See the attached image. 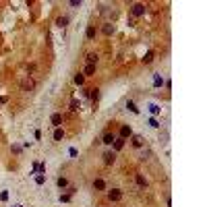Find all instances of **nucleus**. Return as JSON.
Instances as JSON below:
<instances>
[{
  "label": "nucleus",
  "instance_id": "nucleus-1",
  "mask_svg": "<svg viewBox=\"0 0 207 207\" xmlns=\"http://www.w3.org/2000/svg\"><path fill=\"white\" fill-rule=\"evenodd\" d=\"M106 197H108V201H112V203H118V201L122 199V191H120V188H112V191L106 193Z\"/></svg>",
  "mask_w": 207,
  "mask_h": 207
},
{
  "label": "nucleus",
  "instance_id": "nucleus-2",
  "mask_svg": "<svg viewBox=\"0 0 207 207\" xmlns=\"http://www.w3.org/2000/svg\"><path fill=\"white\" fill-rule=\"evenodd\" d=\"M131 13H133V17H143V15H145V4H141V2L133 4V6H131Z\"/></svg>",
  "mask_w": 207,
  "mask_h": 207
},
{
  "label": "nucleus",
  "instance_id": "nucleus-3",
  "mask_svg": "<svg viewBox=\"0 0 207 207\" xmlns=\"http://www.w3.org/2000/svg\"><path fill=\"white\" fill-rule=\"evenodd\" d=\"M35 87V83H33V79H31V77H25V79H23V81H21V89L23 91H31Z\"/></svg>",
  "mask_w": 207,
  "mask_h": 207
},
{
  "label": "nucleus",
  "instance_id": "nucleus-4",
  "mask_svg": "<svg viewBox=\"0 0 207 207\" xmlns=\"http://www.w3.org/2000/svg\"><path fill=\"white\" fill-rule=\"evenodd\" d=\"M114 141H116V135H114L112 131H106V133H104V137H102V143L104 145H112Z\"/></svg>",
  "mask_w": 207,
  "mask_h": 207
},
{
  "label": "nucleus",
  "instance_id": "nucleus-5",
  "mask_svg": "<svg viewBox=\"0 0 207 207\" xmlns=\"http://www.w3.org/2000/svg\"><path fill=\"white\" fill-rule=\"evenodd\" d=\"M102 158H104V164L110 166V164H114V162H116V153H114V151H106Z\"/></svg>",
  "mask_w": 207,
  "mask_h": 207
},
{
  "label": "nucleus",
  "instance_id": "nucleus-6",
  "mask_svg": "<svg viewBox=\"0 0 207 207\" xmlns=\"http://www.w3.org/2000/svg\"><path fill=\"white\" fill-rule=\"evenodd\" d=\"M95 35H97V29H95V25H87V29H85V37L87 40H95Z\"/></svg>",
  "mask_w": 207,
  "mask_h": 207
},
{
  "label": "nucleus",
  "instance_id": "nucleus-7",
  "mask_svg": "<svg viewBox=\"0 0 207 207\" xmlns=\"http://www.w3.org/2000/svg\"><path fill=\"white\" fill-rule=\"evenodd\" d=\"M131 135H133L131 126H129V124H122V126H120V139H124V141H126Z\"/></svg>",
  "mask_w": 207,
  "mask_h": 207
},
{
  "label": "nucleus",
  "instance_id": "nucleus-8",
  "mask_svg": "<svg viewBox=\"0 0 207 207\" xmlns=\"http://www.w3.org/2000/svg\"><path fill=\"white\" fill-rule=\"evenodd\" d=\"M85 95L89 97L91 102H97V99H99V89H97V87H95V89H87V91H85Z\"/></svg>",
  "mask_w": 207,
  "mask_h": 207
},
{
  "label": "nucleus",
  "instance_id": "nucleus-9",
  "mask_svg": "<svg viewBox=\"0 0 207 207\" xmlns=\"http://www.w3.org/2000/svg\"><path fill=\"white\" fill-rule=\"evenodd\" d=\"M50 122H52V126H56V129H60V124H62V114H52V118H50Z\"/></svg>",
  "mask_w": 207,
  "mask_h": 207
},
{
  "label": "nucleus",
  "instance_id": "nucleus-10",
  "mask_svg": "<svg viewBox=\"0 0 207 207\" xmlns=\"http://www.w3.org/2000/svg\"><path fill=\"white\" fill-rule=\"evenodd\" d=\"M135 182H137L139 188H147V180H145L143 174H135Z\"/></svg>",
  "mask_w": 207,
  "mask_h": 207
},
{
  "label": "nucleus",
  "instance_id": "nucleus-11",
  "mask_svg": "<svg viewBox=\"0 0 207 207\" xmlns=\"http://www.w3.org/2000/svg\"><path fill=\"white\" fill-rule=\"evenodd\" d=\"M93 191H106V180L104 178H95L93 180Z\"/></svg>",
  "mask_w": 207,
  "mask_h": 207
},
{
  "label": "nucleus",
  "instance_id": "nucleus-12",
  "mask_svg": "<svg viewBox=\"0 0 207 207\" xmlns=\"http://www.w3.org/2000/svg\"><path fill=\"white\" fill-rule=\"evenodd\" d=\"M85 60H87V64H95V66H97V60H99V56H97L95 52H89V54L85 56Z\"/></svg>",
  "mask_w": 207,
  "mask_h": 207
},
{
  "label": "nucleus",
  "instance_id": "nucleus-13",
  "mask_svg": "<svg viewBox=\"0 0 207 207\" xmlns=\"http://www.w3.org/2000/svg\"><path fill=\"white\" fill-rule=\"evenodd\" d=\"M131 143H133V147H143V137L141 135H131Z\"/></svg>",
  "mask_w": 207,
  "mask_h": 207
},
{
  "label": "nucleus",
  "instance_id": "nucleus-14",
  "mask_svg": "<svg viewBox=\"0 0 207 207\" xmlns=\"http://www.w3.org/2000/svg\"><path fill=\"white\" fill-rule=\"evenodd\" d=\"M102 31H104V35H112L114 33V25H112V23H104Z\"/></svg>",
  "mask_w": 207,
  "mask_h": 207
},
{
  "label": "nucleus",
  "instance_id": "nucleus-15",
  "mask_svg": "<svg viewBox=\"0 0 207 207\" xmlns=\"http://www.w3.org/2000/svg\"><path fill=\"white\" fill-rule=\"evenodd\" d=\"M93 73H95V64H85V73H83V75H85V77H91Z\"/></svg>",
  "mask_w": 207,
  "mask_h": 207
},
{
  "label": "nucleus",
  "instance_id": "nucleus-16",
  "mask_svg": "<svg viewBox=\"0 0 207 207\" xmlns=\"http://www.w3.org/2000/svg\"><path fill=\"white\" fill-rule=\"evenodd\" d=\"M112 145H114V151H120V149L124 147V139H120V137H118V139H116V141H114Z\"/></svg>",
  "mask_w": 207,
  "mask_h": 207
},
{
  "label": "nucleus",
  "instance_id": "nucleus-17",
  "mask_svg": "<svg viewBox=\"0 0 207 207\" xmlns=\"http://www.w3.org/2000/svg\"><path fill=\"white\" fill-rule=\"evenodd\" d=\"M56 25H58V27H66V25H69V17H58V19H56Z\"/></svg>",
  "mask_w": 207,
  "mask_h": 207
},
{
  "label": "nucleus",
  "instance_id": "nucleus-18",
  "mask_svg": "<svg viewBox=\"0 0 207 207\" xmlns=\"http://www.w3.org/2000/svg\"><path fill=\"white\" fill-rule=\"evenodd\" d=\"M62 139H64V131H62V129H56L54 131V141H62Z\"/></svg>",
  "mask_w": 207,
  "mask_h": 207
},
{
  "label": "nucleus",
  "instance_id": "nucleus-19",
  "mask_svg": "<svg viewBox=\"0 0 207 207\" xmlns=\"http://www.w3.org/2000/svg\"><path fill=\"white\" fill-rule=\"evenodd\" d=\"M56 184H58V186H60V188H66V186H69V180H66V178H64V176H60V178H58V180H56Z\"/></svg>",
  "mask_w": 207,
  "mask_h": 207
},
{
  "label": "nucleus",
  "instance_id": "nucleus-20",
  "mask_svg": "<svg viewBox=\"0 0 207 207\" xmlns=\"http://www.w3.org/2000/svg\"><path fill=\"white\" fill-rule=\"evenodd\" d=\"M75 83L77 85H83V83H85V75H83V73H77L75 75Z\"/></svg>",
  "mask_w": 207,
  "mask_h": 207
},
{
  "label": "nucleus",
  "instance_id": "nucleus-21",
  "mask_svg": "<svg viewBox=\"0 0 207 207\" xmlns=\"http://www.w3.org/2000/svg\"><path fill=\"white\" fill-rule=\"evenodd\" d=\"M126 108H129V110H131L133 114H139V108H137V106H135L133 102H126Z\"/></svg>",
  "mask_w": 207,
  "mask_h": 207
},
{
  "label": "nucleus",
  "instance_id": "nucleus-22",
  "mask_svg": "<svg viewBox=\"0 0 207 207\" xmlns=\"http://www.w3.org/2000/svg\"><path fill=\"white\" fill-rule=\"evenodd\" d=\"M153 85H155V87H162V85H164V79H162V77H153Z\"/></svg>",
  "mask_w": 207,
  "mask_h": 207
},
{
  "label": "nucleus",
  "instance_id": "nucleus-23",
  "mask_svg": "<svg viewBox=\"0 0 207 207\" xmlns=\"http://www.w3.org/2000/svg\"><path fill=\"white\" fill-rule=\"evenodd\" d=\"M35 182H37V184H44V182H46V174H37V176H35Z\"/></svg>",
  "mask_w": 207,
  "mask_h": 207
},
{
  "label": "nucleus",
  "instance_id": "nucleus-24",
  "mask_svg": "<svg viewBox=\"0 0 207 207\" xmlns=\"http://www.w3.org/2000/svg\"><path fill=\"white\" fill-rule=\"evenodd\" d=\"M151 60H153V54H151V52H147V54L143 56V62H145V64H149Z\"/></svg>",
  "mask_w": 207,
  "mask_h": 207
},
{
  "label": "nucleus",
  "instance_id": "nucleus-25",
  "mask_svg": "<svg viewBox=\"0 0 207 207\" xmlns=\"http://www.w3.org/2000/svg\"><path fill=\"white\" fill-rule=\"evenodd\" d=\"M69 201H70V195H69V193L60 195V203H69Z\"/></svg>",
  "mask_w": 207,
  "mask_h": 207
},
{
  "label": "nucleus",
  "instance_id": "nucleus-26",
  "mask_svg": "<svg viewBox=\"0 0 207 207\" xmlns=\"http://www.w3.org/2000/svg\"><path fill=\"white\" fill-rule=\"evenodd\" d=\"M70 110H73V112L79 110V102H77V99H73V102H70Z\"/></svg>",
  "mask_w": 207,
  "mask_h": 207
},
{
  "label": "nucleus",
  "instance_id": "nucleus-27",
  "mask_svg": "<svg viewBox=\"0 0 207 207\" xmlns=\"http://www.w3.org/2000/svg\"><path fill=\"white\" fill-rule=\"evenodd\" d=\"M149 110H151V114H159V108L155 106V104H151V106H149Z\"/></svg>",
  "mask_w": 207,
  "mask_h": 207
},
{
  "label": "nucleus",
  "instance_id": "nucleus-28",
  "mask_svg": "<svg viewBox=\"0 0 207 207\" xmlns=\"http://www.w3.org/2000/svg\"><path fill=\"white\" fill-rule=\"evenodd\" d=\"M69 4H70V6H81V0H70Z\"/></svg>",
  "mask_w": 207,
  "mask_h": 207
},
{
  "label": "nucleus",
  "instance_id": "nucleus-29",
  "mask_svg": "<svg viewBox=\"0 0 207 207\" xmlns=\"http://www.w3.org/2000/svg\"><path fill=\"white\" fill-rule=\"evenodd\" d=\"M149 124H151L153 129H158V126H159V124H158V120H155V118H151V120H149Z\"/></svg>",
  "mask_w": 207,
  "mask_h": 207
},
{
  "label": "nucleus",
  "instance_id": "nucleus-30",
  "mask_svg": "<svg viewBox=\"0 0 207 207\" xmlns=\"http://www.w3.org/2000/svg\"><path fill=\"white\" fill-rule=\"evenodd\" d=\"M0 199H2V201L8 199V193H6V191H2V193H0Z\"/></svg>",
  "mask_w": 207,
  "mask_h": 207
},
{
  "label": "nucleus",
  "instance_id": "nucleus-31",
  "mask_svg": "<svg viewBox=\"0 0 207 207\" xmlns=\"http://www.w3.org/2000/svg\"><path fill=\"white\" fill-rule=\"evenodd\" d=\"M15 207H23V205H15Z\"/></svg>",
  "mask_w": 207,
  "mask_h": 207
}]
</instances>
